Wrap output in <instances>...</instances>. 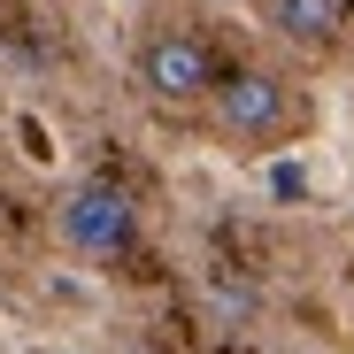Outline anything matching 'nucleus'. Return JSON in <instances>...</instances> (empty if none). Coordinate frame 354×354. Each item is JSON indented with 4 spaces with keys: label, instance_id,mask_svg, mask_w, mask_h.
<instances>
[{
    "label": "nucleus",
    "instance_id": "4",
    "mask_svg": "<svg viewBox=\"0 0 354 354\" xmlns=\"http://www.w3.org/2000/svg\"><path fill=\"white\" fill-rule=\"evenodd\" d=\"M262 16L292 46H331L346 31V0H262Z\"/></svg>",
    "mask_w": 354,
    "mask_h": 354
},
{
    "label": "nucleus",
    "instance_id": "1",
    "mask_svg": "<svg viewBox=\"0 0 354 354\" xmlns=\"http://www.w3.org/2000/svg\"><path fill=\"white\" fill-rule=\"evenodd\" d=\"M54 231H62V247L85 254V262H124L139 247V208H131V193L115 185V177H77V185L54 201Z\"/></svg>",
    "mask_w": 354,
    "mask_h": 354
},
{
    "label": "nucleus",
    "instance_id": "2",
    "mask_svg": "<svg viewBox=\"0 0 354 354\" xmlns=\"http://www.w3.org/2000/svg\"><path fill=\"white\" fill-rule=\"evenodd\" d=\"M208 124L231 147H270L301 124V108H292V85L270 77V70H223L216 93H208Z\"/></svg>",
    "mask_w": 354,
    "mask_h": 354
},
{
    "label": "nucleus",
    "instance_id": "5",
    "mask_svg": "<svg viewBox=\"0 0 354 354\" xmlns=\"http://www.w3.org/2000/svg\"><path fill=\"white\" fill-rule=\"evenodd\" d=\"M115 354H154V346H115Z\"/></svg>",
    "mask_w": 354,
    "mask_h": 354
},
{
    "label": "nucleus",
    "instance_id": "3",
    "mask_svg": "<svg viewBox=\"0 0 354 354\" xmlns=\"http://www.w3.org/2000/svg\"><path fill=\"white\" fill-rule=\"evenodd\" d=\"M216 77H223L216 70V46L193 39V31H154L139 46V93L154 108H208Z\"/></svg>",
    "mask_w": 354,
    "mask_h": 354
},
{
    "label": "nucleus",
    "instance_id": "6",
    "mask_svg": "<svg viewBox=\"0 0 354 354\" xmlns=\"http://www.w3.org/2000/svg\"><path fill=\"white\" fill-rule=\"evenodd\" d=\"M62 354H70V346H62Z\"/></svg>",
    "mask_w": 354,
    "mask_h": 354
}]
</instances>
